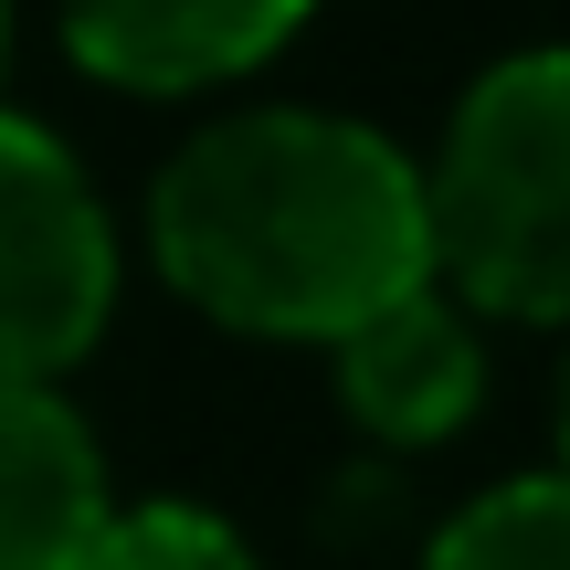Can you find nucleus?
<instances>
[{
  "label": "nucleus",
  "mask_w": 570,
  "mask_h": 570,
  "mask_svg": "<svg viewBox=\"0 0 570 570\" xmlns=\"http://www.w3.org/2000/svg\"><path fill=\"white\" fill-rule=\"evenodd\" d=\"M148 244L202 317L244 338L338 348L391 296L433 285L423 169L381 127L317 106H254L202 127L148 190Z\"/></svg>",
  "instance_id": "nucleus-1"
},
{
  "label": "nucleus",
  "mask_w": 570,
  "mask_h": 570,
  "mask_svg": "<svg viewBox=\"0 0 570 570\" xmlns=\"http://www.w3.org/2000/svg\"><path fill=\"white\" fill-rule=\"evenodd\" d=\"M433 275L487 317H570V53H508L423 169Z\"/></svg>",
  "instance_id": "nucleus-2"
},
{
  "label": "nucleus",
  "mask_w": 570,
  "mask_h": 570,
  "mask_svg": "<svg viewBox=\"0 0 570 570\" xmlns=\"http://www.w3.org/2000/svg\"><path fill=\"white\" fill-rule=\"evenodd\" d=\"M117 306V233L32 117H0V391H53Z\"/></svg>",
  "instance_id": "nucleus-3"
},
{
  "label": "nucleus",
  "mask_w": 570,
  "mask_h": 570,
  "mask_svg": "<svg viewBox=\"0 0 570 570\" xmlns=\"http://www.w3.org/2000/svg\"><path fill=\"white\" fill-rule=\"evenodd\" d=\"M317 0H63V42L85 75L127 96H202L265 63Z\"/></svg>",
  "instance_id": "nucleus-4"
},
{
  "label": "nucleus",
  "mask_w": 570,
  "mask_h": 570,
  "mask_svg": "<svg viewBox=\"0 0 570 570\" xmlns=\"http://www.w3.org/2000/svg\"><path fill=\"white\" fill-rule=\"evenodd\" d=\"M475 391H487V360H475V327L444 285H412L338 338V402L381 444H444L475 412Z\"/></svg>",
  "instance_id": "nucleus-5"
},
{
  "label": "nucleus",
  "mask_w": 570,
  "mask_h": 570,
  "mask_svg": "<svg viewBox=\"0 0 570 570\" xmlns=\"http://www.w3.org/2000/svg\"><path fill=\"white\" fill-rule=\"evenodd\" d=\"M106 518V465L53 391H0V570H75Z\"/></svg>",
  "instance_id": "nucleus-6"
},
{
  "label": "nucleus",
  "mask_w": 570,
  "mask_h": 570,
  "mask_svg": "<svg viewBox=\"0 0 570 570\" xmlns=\"http://www.w3.org/2000/svg\"><path fill=\"white\" fill-rule=\"evenodd\" d=\"M423 570H570V475H518L475 497Z\"/></svg>",
  "instance_id": "nucleus-7"
},
{
  "label": "nucleus",
  "mask_w": 570,
  "mask_h": 570,
  "mask_svg": "<svg viewBox=\"0 0 570 570\" xmlns=\"http://www.w3.org/2000/svg\"><path fill=\"white\" fill-rule=\"evenodd\" d=\"M75 570H254V550L202 508H106Z\"/></svg>",
  "instance_id": "nucleus-8"
},
{
  "label": "nucleus",
  "mask_w": 570,
  "mask_h": 570,
  "mask_svg": "<svg viewBox=\"0 0 570 570\" xmlns=\"http://www.w3.org/2000/svg\"><path fill=\"white\" fill-rule=\"evenodd\" d=\"M560 475H570V370H560Z\"/></svg>",
  "instance_id": "nucleus-9"
},
{
  "label": "nucleus",
  "mask_w": 570,
  "mask_h": 570,
  "mask_svg": "<svg viewBox=\"0 0 570 570\" xmlns=\"http://www.w3.org/2000/svg\"><path fill=\"white\" fill-rule=\"evenodd\" d=\"M0 53H11V11H0Z\"/></svg>",
  "instance_id": "nucleus-10"
}]
</instances>
